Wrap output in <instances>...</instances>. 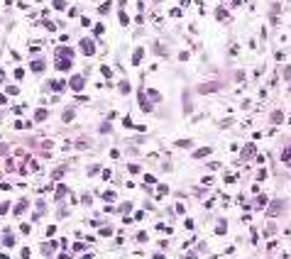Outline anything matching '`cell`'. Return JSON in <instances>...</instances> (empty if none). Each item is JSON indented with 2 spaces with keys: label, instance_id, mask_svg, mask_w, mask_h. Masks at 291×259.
Segmentation results:
<instances>
[{
  "label": "cell",
  "instance_id": "46",
  "mask_svg": "<svg viewBox=\"0 0 291 259\" xmlns=\"http://www.w3.org/2000/svg\"><path fill=\"white\" fill-rule=\"evenodd\" d=\"M5 100H8V98H5V96H3V93H0V105H3V103H5Z\"/></svg>",
  "mask_w": 291,
  "mask_h": 259
},
{
  "label": "cell",
  "instance_id": "17",
  "mask_svg": "<svg viewBox=\"0 0 291 259\" xmlns=\"http://www.w3.org/2000/svg\"><path fill=\"white\" fill-rule=\"evenodd\" d=\"M215 232H218V235H225V232H228V225H225V220H220V223H218Z\"/></svg>",
  "mask_w": 291,
  "mask_h": 259
},
{
  "label": "cell",
  "instance_id": "41",
  "mask_svg": "<svg viewBox=\"0 0 291 259\" xmlns=\"http://www.w3.org/2000/svg\"><path fill=\"white\" fill-rule=\"evenodd\" d=\"M274 230H277L274 225H267V230H264V235H274Z\"/></svg>",
  "mask_w": 291,
  "mask_h": 259
},
{
  "label": "cell",
  "instance_id": "48",
  "mask_svg": "<svg viewBox=\"0 0 291 259\" xmlns=\"http://www.w3.org/2000/svg\"><path fill=\"white\" fill-rule=\"evenodd\" d=\"M186 259H196V254H188V257H186Z\"/></svg>",
  "mask_w": 291,
  "mask_h": 259
},
{
  "label": "cell",
  "instance_id": "6",
  "mask_svg": "<svg viewBox=\"0 0 291 259\" xmlns=\"http://www.w3.org/2000/svg\"><path fill=\"white\" fill-rule=\"evenodd\" d=\"M137 98H139V105H142V113H152V105L147 103V98H144V93H137Z\"/></svg>",
  "mask_w": 291,
  "mask_h": 259
},
{
  "label": "cell",
  "instance_id": "43",
  "mask_svg": "<svg viewBox=\"0 0 291 259\" xmlns=\"http://www.w3.org/2000/svg\"><path fill=\"white\" fill-rule=\"evenodd\" d=\"M5 154H8V147H5L3 142H0V157H5Z\"/></svg>",
  "mask_w": 291,
  "mask_h": 259
},
{
  "label": "cell",
  "instance_id": "44",
  "mask_svg": "<svg viewBox=\"0 0 291 259\" xmlns=\"http://www.w3.org/2000/svg\"><path fill=\"white\" fill-rule=\"evenodd\" d=\"M93 32H96V34H103V32H105V27H103V25H96V29H93Z\"/></svg>",
  "mask_w": 291,
  "mask_h": 259
},
{
  "label": "cell",
  "instance_id": "18",
  "mask_svg": "<svg viewBox=\"0 0 291 259\" xmlns=\"http://www.w3.org/2000/svg\"><path fill=\"white\" fill-rule=\"evenodd\" d=\"M54 196H57V198H64V196H66V186H64V183H59V186H57V193H54Z\"/></svg>",
  "mask_w": 291,
  "mask_h": 259
},
{
  "label": "cell",
  "instance_id": "2",
  "mask_svg": "<svg viewBox=\"0 0 291 259\" xmlns=\"http://www.w3.org/2000/svg\"><path fill=\"white\" fill-rule=\"evenodd\" d=\"M279 213H284V200H274L269 206V215H279Z\"/></svg>",
  "mask_w": 291,
  "mask_h": 259
},
{
  "label": "cell",
  "instance_id": "19",
  "mask_svg": "<svg viewBox=\"0 0 291 259\" xmlns=\"http://www.w3.org/2000/svg\"><path fill=\"white\" fill-rule=\"evenodd\" d=\"M215 17H218V20H225V17H228V10H225V8H218V10H215Z\"/></svg>",
  "mask_w": 291,
  "mask_h": 259
},
{
  "label": "cell",
  "instance_id": "27",
  "mask_svg": "<svg viewBox=\"0 0 291 259\" xmlns=\"http://www.w3.org/2000/svg\"><path fill=\"white\" fill-rule=\"evenodd\" d=\"M100 132H103V135L110 132V122H103V125H100Z\"/></svg>",
  "mask_w": 291,
  "mask_h": 259
},
{
  "label": "cell",
  "instance_id": "33",
  "mask_svg": "<svg viewBox=\"0 0 291 259\" xmlns=\"http://www.w3.org/2000/svg\"><path fill=\"white\" fill-rule=\"evenodd\" d=\"M83 249H86L83 242H76V245H74V252H83Z\"/></svg>",
  "mask_w": 291,
  "mask_h": 259
},
{
  "label": "cell",
  "instance_id": "35",
  "mask_svg": "<svg viewBox=\"0 0 291 259\" xmlns=\"http://www.w3.org/2000/svg\"><path fill=\"white\" fill-rule=\"evenodd\" d=\"M76 147H78V149H86L88 142H86V139H78V142H76Z\"/></svg>",
  "mask_w": 291,
  "mask_h": 259
},
{
  "label": "cell",
  "instance_id": "42",
  "mask_svg": "<svg viewBox=\"0 0 291 259\" xmlns=\"http://www.w3.org/2000/svg\"><path fill=\"white\" fill-rule=\"evenodd\" d=\"M12 245H15V239H12L10 235H8V237H5V247H12Z\"/></svg>",
  "mask_w": 291,
  "mask_h": 259
},
{
  "label": "cell",
  "instance_id": "36",
  "mask_svg": "<svg viewBox=\"0 0 291 259\" xmlns=\"http://www.w3.org/2000/svg\"><path fill=\"white\" fill-rule=\"evenodd\" d=\"M188 56H191L188 51H181V54H179V59H181V61H188Z\"/></svg>",
  "mask_w": 291,
  "mask_h": 259
},
{
  "label": "cell",
  "instance_id": "11",
  "mask_svg": "<svg viewBox=\"0 0 291 259\" xmlns=\"http://www.w3.org/2000/svg\"><path fill=\"white\" fill-rule=\"evenodd\" d=\"M25 210H27V200H20V203L15 206V215H22Z\"/></svg>",
  "mask_w": 291,
  "mask_h": 259
},
{
  "label": "cell",
  "instance_id": "39",
  "mask_svg": "<svg viewBox=\"0 0 291 259\" xmlns=\"http://www.w3.org/2000/svg\"><path fill=\"white\" fill-rule=\"evenodd\" d=\"M115 198V191H105V200H113Z\"/></svg>",
  "mask_w": 291,
  "mask_h": 259
},
{
  "label": "cell",
  "instance_id": "28",
  "mask_svg": "<svg viewBox=\"0 0 291 259\" xmlns=\"http://www.w3.org/2000/svg\"><path fill=\"white\" fill-rule=\"evenodd\" d=\"M127 171H130V174H139V166L137 164H130V166H127Z\"/></svg>",
  "mask_w": 291,
  "mask_h": 259
},
{
  "label": "cell",
  "instance_id": "40",
  "mask_svg": "<svg viewBox=\"0 0 291 259\" xmlns=\"http://www.w3.org/2000/svg\"><path fill=\"white\" fill-rule=\"evenodd\" d=\"M257 206H267V196H259L257 198Z\"/></svg>",
  "mask_w": 291,
  "mask_h": 259
},
{
  "label": "cell",
  "instance_id": "5",
  "mask_svg": "<svg viewBox=\"0 0 291 259\" xmlns=\"http://www.w3.org/2000/svg\"><path fill=\"white\" fill-rule=\"evenodd\" d=\"M69 86L74 88V90H81V88H83V76H74V78L69 81Z\"/></svg>",
  "mask_w": 291,
  "mask_h": 259
},
{
  "label": "cell",
  "instance_id": "15",
  "mask_svg": "<svg viewBox=\"0 0 291 259\" xmlns=\"http://www.w3.org/2000/svg\"><path fill=\"white\" fill-rule=\"evenodd\" d=\"M32 71L34 73H42L44 71V61H32Z\"/></svg>",
  "mask_w": 291,
  "mask_h": 259
},
{
  "label": "cell",
  "instance_id": "47",
  "mask_svg": "<svg viewBox=\"0 0 291 259\" xmlns=\"http://www.w3.org/2000/svg\"><path fill=\"white\" fill-rule=\"evenodd\" d=\"M154 259H164V254H154Z\"/></svg>",
  "mask_w": 291,
  "mask_h": 259
},
{
  "label": "cell",
  "instance_id": "24",
  "mask_svg": "<svg viewBox=\"0 0 291 259\" xmlns=\"http://www.w3.org/2000/svg\"><path fill=\"white\" fill-rule=\"evenodd\" d=\"M54 8H57V10H64V8H66V0H54Z\"/></svg>",
  "mask_w": 291,
  "mask_h": 259
},
{
  "label": "cell",
  "instance_id": "38",
  "mask_svg": "<svg viewBox=\"0 0 291 259\" xmlns=\"http://www.w3.org/2000/svg\"><path fill=\"white\" fill-rule=\"evenodd\" d=\"M281 159H284V161H286V164H289V161H291V152H289V149H286V152H284V154H281Z\"/></svg>",
  "mask_w": 291,
  "mask_h": 259
},
{
  "label": "cell",
  "instance_id": "32",
  "mask_svg": "<svg viewBox=\"0 0 291 259\" xmlns=\"http://www.w3.org/2000/svg\"><path fill=\"white\" fill-rule=\"evenodd\" d=\"M149 98H152V100H154V103H157V100H161V96H159V93H157V90H149Z\"/></svg>",
  "mask_w": 291,
  "mask_h": 259
},
{
  "label": "cell",
  "instance_id": "26",
  "mask_svg": "<svg viewBox=\"0 0 291 259\" xmlns=\"http://www.w3.org/2000/svg\"><path fill=\"white\" fill-rule=\"evenodd\" d=\"M108 10H110V3H103V5H100V8H98V12H100V15H105V12H108Z\"/></svg>",
  "mask_w": 291,
  "mask_h": 259
},
{
  "label": "cell",
  "instance_id": "16",
  "mask_svg": "<svg viewBox=\"0 0 291 259\" xmlns=\"http://www.w3.org/2000/svg\"><path fill=\"white\" fill-rule=\"evenodd\" d=\"M64 88H66L64 81H51V90H57V93H59V90H64Z\"/></svg>",
  "mask_w": 291,
  "mask_h": 259
},
{
  "label": "cell",
  "instance_id": "4",
  "mask_svg": "<svg viewBox=\"0 0 291 259\" xmlns=\"http://www.w3.org/2000/svg\"><path fill=\"white\" fill-rule=\"evenodd\" d=\"M220 88V83H203V86H198V90L201 93H213V90Z\"/></svg>",
  "mask_w": 291,
  "mask_h": 259
},
{
  "label": "cell",
  "instance_id": "23",
  "mask_svg": "<svg viewBox=\"0 0 291 259\" xmlns=\"http://www.w3.org/2000/svg\"><path fill=\"white\" fill-rule=\"evenodd\" d=\"M100 73H103V76H105V78H110V76H113V71H110V69H108V66H100Z\"/></svg>",
  "mask_w": 291,
  "mask_h": 259
},
{
  "label": "cell",
  "instance_id": "14",
  "mask_svg": "<svg viewBox=\"0 0 291 259\" xmlns=\"http://www.w3.org/2000/svg\"><path fill=\"white\" fill-rule=\"evenodd\" d=\"M69 66H71V59H59L57 61V69H61V71H66Z\"/></svg>",
  "mask_w": 291,
  "mask_h": 259
},
{
  "label": "cell",
  "instance_id": "12",
  "mask_svg": "<svg viewBox=\"0 0 291 259\" xmlns=\"http://www.w3.org/2000/svg\"><path fill=\"white\" fill-rule=\"evenodd\" d=\"M284 120V113H281V110H274V113H271V122H274V125H279Z\"/></svg>",
  "mask_w": 291,
  "mask_h": 259
},
{
  "label": "cell",
  "instance_id": "45",
  "mask_svg": "<svg viewBox=\"0 0 291 259\" xmlns=\"http://www.w3.org/2000/svg\"><path fill=\"white\" fill-rule=\"evenodd\" d=\"M59 259H71V254H69V252H64V254H59Z\"/></svg>",
  "mask_w": 291,
  "mask_h": 259
},
{
  "label": "cell",
  "instance_id": "34",
  "mask_svg": "<svg viewBox=\"0 0 291 259\" xmlns=\"http://www.w3.org/2000/svg\"><path fill=\"white\" fill-rule=\"evenodd\" d=\"M127 22H130V17H127L125 12H120V25H127Z\"/></svg>",
  "mask_w": 291,
  "mask_h": 259
},
{
  "label": "cell",
  "instance_id": "21",
  "mask_svg": "<svg viewBox=\"0 0 291 259\" xmlns=\"http://www.w3.org/2000/svg\"><path fill=\"white\" fill-rule=\"evenodd\" d=\"M120 93H122V96L130 93V83H127V81H120Z\"/></svg>",
  "mask_w": 291,
  "mask_h": 259
},
{
  "label": "cell",
  "instance_id": "29",
  "mask_svg": "<svg viewBox=\"0 0 291 259\" xmlns=\"http://www.w3.org/2000/svg\"><path fill=\"white\" fill-rule=\"evenodd\" d=\"M130 208H132V203H122V206H120L118 210H120V213H127V210H130Z\"/></svg>",
  "mask_w": 291,
  "mask_h": 259
},
{
  "label": "cell",
  "instance_id": "3",
  "mask_svg": "<svg viewBox=\"0 0 291 259\" xmlns=\"http://www.w3.org/2000/svg\"><path fill=\"white\" fill-rule=\"evenodd\" d=\"M57 56H61V59H71V56H74V49H69V47H59V49H57Z\"/></svg>",
  "mask_w": 291,
  "mask_h": 259
},
{
  "label": "cell",
  "instance_id": "1",
  "mask_svg": "<svg viewBox=\"0 0 291 259\" xmlns=\"http://www.w3.org/2000/svg\"><path fill=\"white\" fill-rule=\"evenodd\" d=\"M78 47H81V51L86 54V56L96 54V42H93V39H81V44H78Z\"/></svg>",
  "mask_w": 291,
  "mask_h": 259
},
{
  "label": "cell",
  "instance_id": "25",
  "mask_svg": "<svg viewBox=\"0 0 291 259\" xmlns=\"http://www.w3.org/2000/svg\"><path fill=\"white\" fill-rule=\"evenodd\" d=\"M5 90H8V96H17V93H20V90H17V86H8Z\"/></svg>",
  "mask_w": 291,
  "mask_h": 259
},
{
  "label": "cell",
  "instance_id": "20",
  "mask_svg": "<svg viewBox=\"0 0 291 259\" xmlns=\"http://www.w3.org/2000/svg\"><path fill=\"white\" fill-rule=\"evenodd\" d=\"M47 110H39V113H34V120H37V122H42V120H47Z\"/></svg>",
  "mask_w": 291,
  "mask_h": 259
},
{
  "label": "cell",
  "instance_id": "31",
  "mask_svg": "<svg viewBox=\"0 0 291 259\" xmlns=\"http://www.w3.org/2000/svg\"><path fill=\"white\" fill-rule=\"evenodd\" d=\"M167 191H169V186H159V193H157V198H161V196H167Z\"/></svg>",
  "mask_w": 291,
  "mask_h": 259
},
{
  "label": "cell",
  "instance_id": "8",
  "mask_svg": "<svg viewBox=\"0 0 291 259\" xmlns=\"http://www.w3.org/2000/svg\"><path fill=\"white\" fill-rule=\"evenodd\" d=\"M184 110H186V113H191V93H188V90H184Z\"/></svg>",
  "mask_w": 291,
  "mask_h": 259
},
{
  "label": "cell",
  "instance_id": "37",
  "mask_svg": "<svg viewBox=\"0 0 291 259\" xmlns=\"http://www.w3.org/2000/svg\"><path fill=\"white\" fill-rule=\"evenodd\" d=\"M257 178H259V181L267 178V169H259V171H257Z\"/></svg>",
  "mask_w": 291,
  "mask_h": 259
},
{
  "label": "cell",
  "instance_id": "10",
  "mask_svg": "<svg viewBox=\"0 0 291 259\" xmlns=\"http://www.w3.org/2000/svg\"><path fill=\"white\" fill-rule=\"evenodd\" d=\"M142 56H144V49H135V54H132V64L137 66V64L142 61Z\"/></svg>",
  "mask_w": 291,
  "mask_h": 259
},
{
  "label": "cell",
  "instance_id": "7",
  "mask_svg": "<svg viewBox=\"0 0 291 259\" xmlns=\"http://www.w3.org/2000/svg\"><path fill=\"white\" fill-rule=\"evenodd\" d=\"M213 149L210 147H203V149H198V152H193V159H203V157H208Z\"/></svg>",
  "mask_w": 291,
  "mask_h": 259
},
{
  "label": "cell",
  "instance_id": "30",
  "mask_svg": "<svg viewBox=\"0 0 291 259\" xmlns=\"http://www.w3.org/2000/svg\"><path fill=\"white\" fill-rule=\"evenodd\" d=\"M61 176H64L61 169H54V171H51V178H61Z\"/></svg>",
  "mask_w": 291,
  "mask_h": 259
},
{
  "label": "cell",
  "instance_id": "9",
  "mask_svg": "<svg viewBox=\"0 0 291 259\" xmlns=\"http://www.w3.org/2000/svg\"><path fill=\"white\" fill-rule=\"evenodd\" d=\"M250 157H254V144H247V147H245V149H242V159L247 161Z\"/></svg>",
  "mask_w": 291,
  "mask_h": 259
},
{
  "label": "cell",
  "instance_id": "22",
  "mask_svg": "<svg viewBox=\"0 0 291 259\" xmlns=\"http://www.w3.org/2000/svg\"><path fill=\"white\" fill-rule=\"evenodd\" d=\"M193 142L191 139H179V142H174V147H191Z\"/></svg>",
  "mask_w": 291,
  "mask_h": 259
},
{
  "label": "cell",
  "instance_id": "13",
  "mask_svg": "<svg viewBox=\"0 0 291 259\" xmlns=\"http://www.w3.org/2000/svg\"><path fill=\"white\" fill-rule=\"evenodd\" d=\"M74 115H76V110H74V108H69L61 117H64V122H71V120H74Z\"/></svg>",
  "mask_w": 291,
  "mask_h": 259
}]
</instances>
